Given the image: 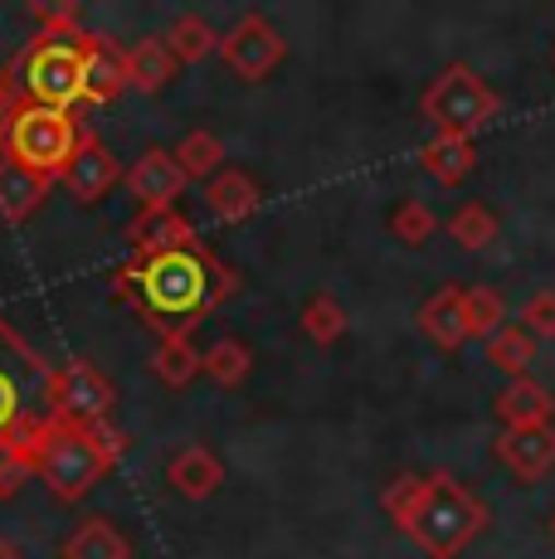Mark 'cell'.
<instances>
[{
    "label": "cell",
    "instance_id": "6da1fadb",
    "mask_svg": "<svg viewBox=\"0 0 555 559\" xmlns=\"http://www.w3.org/2000/svg\"><path fill=\"white\" fill-rule=\"evenodd\" d=\"M113 287L122 302L137 307V317L156 336H176V331L190 336L239 287V277L205 243H196V249H176L156 258H127L113 273Z\"/></svg>",
    "mask_w": 555,
    "mask_h": 559
},
{
    "label": "cell",
    "instance_id": "7a4b0ae2",
    "mask_svg": "<svg viewBox=\"0 0 555 559\" xmlns=\"http://www.w3.org/2000/svg\"><path fill=\"white\" fill-rule=\"evenodd\" d=\"M386 515L394 521V531L410 545H420L429 559H458L487 531L483 497H473L448 472H429V477L404 472V477H394L386 487Z\"/></svg>",
    "mask_w": 555,
    "mask_h": 559
},
{
    "label": "cell",
    "instance_id": "3957f363",
    "mask_svg": "<svg viewBox=\"0 0 555 559\" xmlns=\"http://www.w3.org/2000/svg\"><path fill=\"white\" fill-rule=\"evenodd\" d=\"M83 35V29H79ZM73 39H49L35 35L25 49L10 59L5 79L20 103L55 107V112H73L83 103V45Z\"/></svg>",
    "mask_w": 555,
    "mask_h": 559
},
{
    "label": "cell",
    "instance_id": "277c9868",
    "mask_svg": "<svg viewBox=\"0 0 555 559\" xmlns=\"http://www.w3.org/2000/svg\"><path fill=\"white\" fill-rule=\"evenodd\" d=\"M79 136H83V127L73 112L20 103L15 117L5 122V132H0V156L35 170V176H45V180H59L63 170H69L73 152H79Z\"/></svg>",
    "mask_w": 555,
    "mask_h": 559
},
{
    "label": "cell",
    "instance_id": "5b68a950",
    "mask_svg": "<svg viewBox=\"0 0 555 559\" xmlns=\"http://www.w3.org/2000/svg\"><path fill=\"white\" fill-rule=\"evenodd\" d=\"M108 472H113V462L88 428L59 424V418L49 414V428L35 448V477L45 481L59 501H83Z\"/></svg>",
    "mask_w": 555,
    "mask_h": 559
},
{
    "label": "cell",
    "instance_id": "8992f818",
    "mask_svg": "<svg viewBox=\"0 0 555 559\" xmlns=\"http://www.w3.org/2000/svg\"><path fill=\"white\" fill-rule=\"evenodd\" d=\"M420 112L429 117L434 132L477 136L501 112V98L473 63H448V69H439L429 79V88L420 93Z\"/></svg>",
    "mask_w": 555,
    "mask_h": 559
},
{
    "label": "cell",
    "instance_id": "52a82bcc",
    "mask_svg": "<svg viewBox=\"0 0 555 559\" xmlns=\"http://www.w3.org/2000/svg\"><path fill=\"white\" fill-rule=\"evenodd\" d=\"M45 394H49V414H55L59 424H73V428L113 424L117 384L93 360L73 356V360H63L59 370H45Z\"/></svg>",
    "mask_w": 555,
    "mask_h": 559
},
{
    "label": "cell",
    "instance_id": "ba28073f",
    "mask_svg": "<svg viewBox=\"0 0 555 559\" xmlns=\"http://www.w3.org/2000/svg\"><path fill=\"white\" fill-rule=\"evenodd\" d=\"M283 53H287V39L278 35V25L269 15H259V10L239 15L229 35H220L224 69H229L234 79H244V83H263L278 63H283Z\"/></svg>",
    "mask_w": 555,
    "mask_h": 559
},
{
    "label": "cell",
    "instance_id": "9c48e42d",
    "mask_svg": "<svg viewBox=\"0 0 555 559\" xmlns=\"http://www.w3.org/2000/svg\"><path fill=\"white\" fill-rule=\"evenodd\" d=\"M122 186L142 210H176V200L186 195L190 180L166 146H146V152L132 160V170H122Z\"/></svg>",
    "mask_w": 555,
    "mask_h": 559
},
{
    "label": "cell",
    "instance_id": "30bf717a",
    "mask_svg": "<svg viewBox=\"0 0 555 559\" xmlns=\"http://www.w3.org/2000/svg\"><path fill=\"white\" fill-rule=\"evenodd\" d=\"M497 462L511 472L517 481L536 487L555 472V424H536V428H501L493 443Z\"/></svg>",
    "mask_w": 555,
    "mask_h": 559
},
{
    "label": "cell",
    "instance_id": "8fae6325",
    "mask_svg": "<svg viewBox=\"0 0 555 559\" xmlns=\"http://www.w3.org/2000/svg\"><path fill=\"white\" fill-rule=\"evenodd\" d=\"M59 180L69 186V195L79 204H98L103 195H113V186H122V160H117L108 146H103L88 127H83L79 152H73L69 170H63Z\"/></svg>",
    "mask_w": 555,
    "mask_h": 559
},
{
    "label": "cell",
    "instance_id": "7c38bea8",
    "mask_svg": "<svg viewBox=\"0 0 555 559\" xmlns=\"http://www.w3.org/2000/svg\"><path fill=\"white\" fill-rule=\"evenodd\" d=\"M132 239V258H156V253H176V249H196V229L180 210H142L127 224Z\"/></svg>",
    "mask_w": 555,
    "mask_h": 559
},
{
    "label": "cell",
    "instance_id": "4fadbf2b",
    "mask_svg": "<svg viewBox=\"0 0 555 559\" xmlns=\"http://www.w3.org/2000/svg\"><path fill=\"white\" fill-rule=\"evenodd\" d=\"M166 481H170V491L176 497H186V501H210L215 491L224 487V462L215 448H205V443H186L176 457L166 462Z\"/></svg>",
    "mask_w": 555,
    "mask_h": 559
},
{
    "label": "cell",
    "instance_id": "5bb4252c",
    "mask_svg": "<svg viewBox=\"0 0 555 559\" xmlns=\"http://www.w3.org/2000/svg\"><path fill=\"white\" fill-rule=\"evenodd\" d=\"M83 45V103H117L127 93V69L122 49L103 35H79Z\"/></svg>",
    "mask_w": 555,
    "mask_h": 559
},
{
    "label": "cell",
    "instance_id": "9a60e30c",
    "mask_svg": "<svg viewBox=\"0 0 555 559\" xmlns=\"http://www.w3.org/2000/svg\"><path fill=\"white\" fill-rule=\"evenodd\" d=\"M420 331L439 350H458L463 341H473V326H468V287H439L420 307Z\"/></svg>",
    "mask_w": 555,
    "mask_h": 559
},
{
    "label": "cell",
    "instance_id": "2e32d148",
    "mask_svg": "<svg viewBox=\"0 0 555 559\" xmlns=\"http://www.w3.org/2000/svg\"><path fill=\"white\" fill-rule=\"evenodd\" d=\"M59 559H132V540L108 515H88V521H79L63 535Z\"/></svg>",
    "mask_w": 555,
    "mask_h": 559
},
{
    "label": "cell",
    "instance_id": "e0dca14e",
    "mask_svg": "<svg viewBox=\"0 0 555 559\" xmlns=\"http://www.w3.org/2000/svg\"><path fill=\"white\" fill-rule=\"evenodd\" d=\"M49 186H55V180H45V176H35V170L0 156V219L25 224L29 214H39V204L49 200Z\"/></svg>",
    "mask_w": 555,
    "mask_h": 559
},
{
    "label": "cell",
    "instance_id": "ac0fdd59",
    "mask_svg": "<svg viewBox=\"0 0 555 559\" xmlns=\"http://www.w3.org/2000/svg\"><path fill=\"white\" fill-rule=\"evenodd\" d=\"M122 69H127V88L146 93V98L162 93L166 83L176 79V59H170L162 35H146V39H137L132 49H122Z\"/></svg>",
    "mask_w": 555,
    "mask_h": 559
},
{
    "label": "cell",
    "instance_id": "d6986e66",
    "mask_svg": "<svg viewBox=\"0 0 555 559\" xmlns=\"http://www.w3.org/2000/svg\"><path fill=\"white\" fill-rule=\"evenodd\" d=\"M259 186H253V176H244V170H220V176H210L205 180V204H210V214L224 224H239V219H249L253 210H259Z\"/></svg>",
    "mask_w": 555,
    "mask_h": 559
},
{
    "label": "cell",
    "instance_id": "ffe728a7",
    "mask_svg": "<svg viewBox=\"0 0 555 559\" xmlns=\"http://www.w3.org/2000/svg\"><path fill=\"white\" fill-rule=\"evenodd\" d=\"M497 418H501V428H536V424H551V390L546 384H536V380H511L507 390L497 394Z\"/></svg>",
    "mask_w": 555,
    "mask_h": 559
},
{
    "label": "cell",
    "instance_id": "44dd1931",
    "mask_svg": "<svg viewBox=\"0 0 555 559\" xmlns=\"http://www.w3.org/2000/svg\"><path fill=\"white\" fill-rule=\"evenodd\" d=\"M420 160H424V170H429L434 180H444V186H458V180H463L468 170L477 166V146H473V136L434 132L429 142L420 146Z\"/></svg>",
    "mask_w": 555,
    "mask_h": 559
},
{
    "label": "cell",
    "instance_id": "7402d4cb",
    "mask_svg": "<svg viewBox=\"0 0 555 559\" xmlns=\"http://www.w3.org/2000/svg\"><path fill=\"white\" fill-rule=\"evenodd\" d=\"M152 374L166 384V390H186L200 374V346L196 336H162V346L152 350Z\"/></svg>",
    "mask_w": 555,
    "mask_h": 559
},
{
    "label": "cell",
    "instance_id": "603a6c76",
    "mask_svg": "<svg viewBox=\"0 0 555 559\" xmlns=\"http://www.w3.org/2000/svg\"><path fill=\"white\" fill-rule=\"evenodd\" d=\"M162 39L176 63H200V59H210V53H220V35L205 15H176Z\"/></svg>",
    "mask_w": 555,
    "mask_h": 559
},
{
    "label": "cell",
    "instance_id": "cb8c5ba5",
    "mask_svg": "<svg viewBox=\"0 0 555 559\" xmlns=\"http://www.w3.org/2000/svg\"><path fill=\"white\" fill-rule=\"evenodd\" d=\"M200 374H210L220 390H239V384L253 374V350L244 346V341L224 336L210 350H200Z\"/></svg>",
    "mask_w": 555,
    "mask_h": 559
},
{
    "label": "cell",
    "instance_id": "d4e9b609",
    "mask_svg": "<svg viewBox=\"0 0 555 559\" xmlns=\"http://www.w3.org/2000/svg\"><path fill=\"white\" fill-rule=\"evenodd\" d=\"M170 156H176V166L186 170V180H210V176L224 170V142L215 132H205V127H196V132L180 136V146Z\"/></svg>",
    "mask_w": 555,
    "mask_h": 559
},
{
    "label": "cell",
    "instance_id": "484cf974",
    "mask_svg": "<svg viewBox=\"0 0 555 559\" xmlns=\"http://www.w3.org/2000/svg\"><path fill=\"white\" fill-rule=\"evenodd\" d=\"M448 234H453L458 249L483 253L487 243L497 239V214L487 210L483 200H468V204H458V210H453V219H448Z\"/></svg>",
    "mask_w": 555,
    "mask_h": 559
},
{
    "label": "cell",
    "instance_id": "4316f807",
    "mask_svg": "<svg viewBox=\"0 0 555 559\" xmlns=\"http://www.w3.org/2000/svg\"><path fill=\"white\" fill-rule=\"evenodd\" d=\"M487 360H493L497 370H507L511 380H521V374H527V365L536 360V336L507 321L497 336H487Z\"/></svg>",
    "mask_w": 555,
    "mask_h": 559
},
{
    "label": "cell",
    "instance_id": "83f0119b",
    "mask_svg": "<svg viewBox=\"0 0 555 559\" xmlns=\"http://www.w3.org/2000/svg\"><path fill=\"white\" fill-rule=\"evenodd\" d=\"M303 336L312 341V346H336V341L346 336V311H341V302H332L327 293L307 297V307H303Z\"/></svg>",
    "mask_w": 555,
    "mask_h": 559
},
{
    "label": "cell",
    "instance_id": "f1b7e54d",
    "mask_svg": "<svg viewBox=\"0 0 555 559\" xmlns=\"http://www.w3.org/2000/svg\"><path fill=\"white\" fill-rule=\"evenodd\" d=\"M390 234L404 243V249H420V243H429L434 234H439V214H434L424 200H400L390 214Z\"/></svg>",
    "mask_w": 555,
    "mask_h": 559
},
{
    "label": "cell",
    "instance_id": "f546056e",
    "mask_svg": "<svg viewBox=\"0 0 555 559\" xmlns=\"http://www.w3.org/2000/svg\"><path fill=\"white\" fill-rule=\"evenodd\" d=\"M25 15L35 20L39 35L73 39V35H79V15H83V10H79V0H29Z\"/></svg>",
    "mask_w": 555,
    "mask_h": 559
},
{
    "label": "cell",
    "instance_id": "4dcf8cb0",
    "mask_svg": "<svg viewBox=\"0 0 555 559\" xmlns=\"http://www.w3.org/2000/svg\"><path fill=\"white\" fill-rule=\"evenodd\" d=\"M468 326L483 341L507 326V302H501L497 287H468Z\"/></svg>",
    "mask_w": 555,
    "mask_h": 559
},
{
    "label": "cell",
    "instance_id": "1f68e13d",
    "mask_svg": "<svg viewBox=\"0 0 555 559\" xmlns=\"http://www.w3.org/2000/svg\"><path fill=\"white\" fill-rule=\"evenodd\" d=\"M521 331H531L536 341H551L555 336V293H531L527 307H521Z\"/></svg>",
    "mask_w": 555,
    "mask_h": 559
},
{
    "label": "cell",
    "instance_id": "d6a6232c",
    "mask_svg": "<svg viewBox=\"0 0 555 559\" xmlns=\"http://www.w3.org/2000/svg\"><path fill=\"white\" fill-rule=\"evenodd\" d=\"M35 472V462L10 453V448H0V497H15L20 487H25V477Z\"/></svg>",
    "mask_w": 555,
    "mask_h": 559
},
{
    "label": "cell",
    "instance_id": "836d02e7",
    "mask_svg": "<svg viewBox=\"0 0 555 559\" xmlns=\"http://www.w3.org/2000/svg\"><path fill=\"white\" fill-rule=\"evenodd\" d=\"M15 418H20V384L0 370V438L10 433V424H15Z\"/></svg>",
    "mask_w": 555,
    "mask_h": 559
},
{
    "label": "cell",
    "instance_id": "e575fe53",
    "mask_svg": "<svg viewBox=\"0 0 555 559\" xmlns=\"http://www.w3.org/2000/svg\"><path fill=\"white\" fill-rule=\"evenodd\" d=\"M15 107H20V98H15V88H10V79L0 73V132H5V122L15 117Z\"/></svg>",
    "mask_w": 555,
    "mask_h": 559
},
{
    "label": "cell",
    "instance_id": "d590c367",
    "mask_svg": "<svg viewBox=\"0 0 555 559\" xmlns=\"http://www.w3.org/2000/svg\"><path fill=\"white\" fill-rule=\"evenodd\" d=\"M0 559H25V555H20V545L10 540V535H0Z\"/></svg>",
    "mask_w": 555,
    "mask_h": 559
},
{
    "label": "cell",
    "instance_id": "8d00e7d4",
    "mask_svg": "<svg viewBox=\"0 0 555 559\" xmlns=\"http://www.w3.org/2000/svg\"><path fill=\"white\" fill-rule=\"evenodd\" d=\"M546 531H551V535H555V511H551V521H546Z\"/></svg>",
    "mask_w": 555,
    "mask_h": 559
},
{
    "label": "cell",
    "instance_id": "74e56055",
    "mask_svg": "<svg viewBox=\"0 0 555 559\" xmlns=\"http://www.w3.org/2000/svg\"><path fill=\"white\" fill-rule=\"evenodd\" d=\"M551 63H555V49H551Z\"/></svg>",
    "mask_w": 555,
    "mask_h": 559
}]
</instances>
